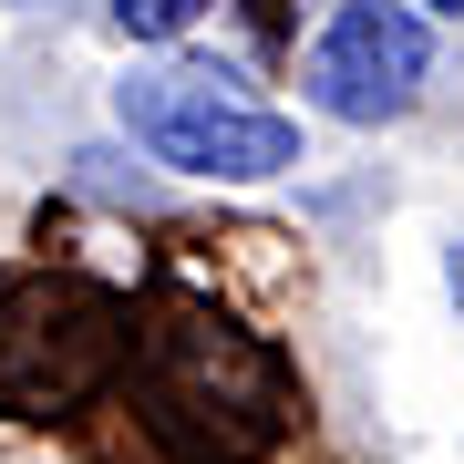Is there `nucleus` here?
Returning <instances> with one entry per match:
<instances>
[{
  "mask_svg": "<svg viewBox=\"0 0 464 464\" xmlns=\"http://www.w3.org/2000/svg\"><path fill=\"white\" fill-rule=\"evenodd\" d=\"M444 289H454V310H464V237H454V258H444Z\"/></svg>",
  "mask_w": 464,
  "mask_h": 464,
  "instance_id": "obj_4",
  "label": "nucleus"
},
{
  "mask_svg": "<svg viewBox=\"0 0 464 464\" xmlns=\"http://www.w3.org/2000/svg\"><path fill=\"white\" fill-rule=\"evenodd\" d=\"M423 83H433V42L402 0H341L331 32L299 63V93L331 124H392V114H413Z\"/></svg>",
  "mask_w": 464,
  "mask_h": 464,
  "instance_id": "obj_2",
  "label": "nucleus"
},
{
  "mask_svg": "<svg viewBox=\"0 0 464 464\" xmlns=\"http://www.w3.org/2000/svg\"><path fill=\"white\" fill-rule=\"evenodd\" d=\"M114 124L155 166L176 176H217V186H258V176H289L299 166V124L279 103H258L237 72L217 63H145L114 83Z\"/></svg>",
  "mask_w": 464,
  "mask_h": 464,
  "instance_id": "obj_1",
  "label": "nucleus"
},
{
  "mask_svg": "<svg viewBox=\"0 0 464 464\" xmlns=\"http://www.w3.org/2000/svg\"><path fill=\"white\" fill-rule=\"evenodd\" d=\"M197 11H207V0H114V32H134V42H176Z\"/></svg>",
  "mask_w": 464,
  "mask_h": 464,
  "instance_id": "obj_3",
  "label": "nucleus"
}]
</instances>
